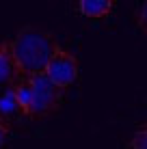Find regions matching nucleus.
<instances>
[{"instance_id":"obj_8","label":"nucleus","mask_w":147,"mask_h":149,"mask_svg":"<svg viewBox=\"0 0 147 149\" xmlns=\"http://www.w3.org/2000/svg\"><path fill=\"white\" fill-rule=\"evenodd\" d=\"M11 132V123L0 119V149H4V143H7V136Z\"/></svg>"},{"instance_id":"obj_6","label":"nucleus","mask_w":147,"mask_h":149,"mask_svg":"<svg viewBox=\"0 0 147 149\" xmlns=\"http://www.w3.org/2000/svg\"><path fill=\"white\" fill-rule=\"evenodd\" d=\"M20 104H17V97H15V91L9 86L2 95H0V119L7 121V123H13L15 117H20Z\"/></svg>"},{"instance_id":"obj_2","label":"nucleus","mask_w":147,"mask_h":149,"mask_svg":"<svg viewBox=\"0 0 147 149\" xmlns=\"http://www.w3.org/2000/svg\"><path fill=\"white\" fill-rule=\"evenodd\" d=\"M11 89L15 91L22 117H28L33 121H43L56 115L63 104V91L56 89L45 74L20 78L15 84H11Z\"/></svg>"},{"instance_id":"obj_1","label":"nucleus","mask_w":147,"mask_h":149,"mask_svg":"<svg viewBox=\"0 0 147 149\" xmlns=\"http://www.w3.org/2000/svg\"><path fill=\"white\" fill-rule=\"evenodd\" d=\"M56 45L59 43L52 30L33 26V24H26V26L20 28L17 35L11 39V50L22 78L43 74Z\"/></svg>"},{"instance_id":"obj_4","label":"nucleus","mask_w":147,"mask_h":149,"mask_svg":"<svg viewBox=\"0 0 147 149\" xmlns=\"http://www.w3.org/2000/svg\"><path fill=\"white\" fill-rule=\"evenodd\" d=\"M22 74L17 69V63L13 58V50H11V41H0V86H11L15 84Z\"/></svg>"},{"instance_id":"obj_7","label":"nucleus","mask_w":147,"mask_h":149,"mask_svg":"<svg viewBox=\"0 0 147 149\" xmlns=\"http://www.w3.org/2000/svg\"><path fill=\"white\" fill-rule=\"evenodd\" d=\"M128 149H147V121L134 130V134L130 136Z\"/></svg>"},{"instance_id":"obj_3","label":"nucleus","mask_w":147,"mask_h":149,"mask_svg":"<svg viewBox=\"0 0 147 149\" xmlns=\"http://www.w3.org/2000/svg\"><path fill=\"white\" fill-rule=\"evenodd\" d=\"M43 74L48 76V80L52 82L56 89H61V91L69 89V86L78 80V74H80L78 56L74 52H69V50L56 45V50H54L52 58L48 61Z\"/></svg>"},{"instance_id":"obj_5","label":"nucleus","mask_w":147,"mask_h":149,"mask_svg":"<svg viewBox=\"0 0 147 149\" xmlns=\"http://www.w3.org/2000/svg\"><path fill=\"white\" fill-rule=\"evenodd\" d=\"M78 13L89 19H104L113 11L115 0H78Z\"/></svg>"},{"instance_id":"obj_9","label":"nucleus","mask_w":147,"mask_h":149,"mask_svg":"<svg viewBox=\"0 0 147 149\" xmlns=\"http://www.w3.org/2000/svg\"><path fill=\"white\" fill-rule=\"evenodd\" d=\"M139 28L147 35V0L143 2V7H141V11H139Z\"/></svg>"}]
</instances>
